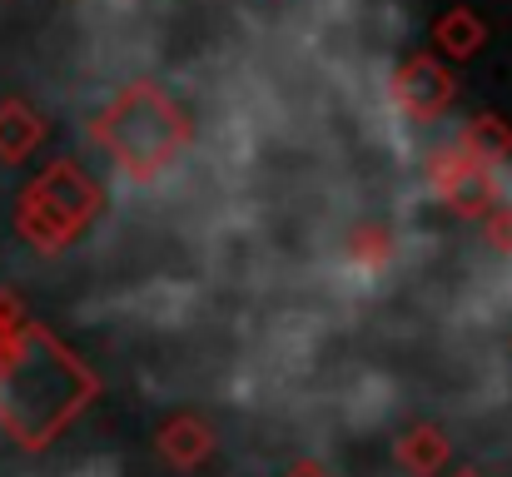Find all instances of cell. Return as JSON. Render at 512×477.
I'll list each match as a JSON object with an SVG mask.
<instances>
[{
    "instance_id": "cell-1",
    "label": "cell",
    "mask_w": 512,
    "mask_h": 477,
    "mask_svg": "<svg viewBox=\"0 0 512 477\" xmlns=\"http://www.w3.org/2000/svg\"><path fill=\"white\" fill-rule=\"evenodd\" d=\"M95 393L90 368L40 323H20L0 348V423L20 448H45Z\"/></svg>"
},
{
    "instance_id": "cell-2",
    "label": "cell",
    "mask_w": 512,
    "mask_h": 477,
    "mask_svg": "<svg viewBox=\"0 0 512 477\" xmlns=\"http://www.w3.org/2000/svg\"><path fill=\"white\" fill-rule=\"evenodd\" d=\"M179 115L170 100H160L155 90H135L125 95L110 115H105V145L125 169H160L179 145Z\"/></svg>"
},
{
    "instance_id": "cell-3",
    "label": "cell",
    "mask_w": 512,
    "mask_h": 477,
    "mask_svg": "<svg viewBox=\"0 0 512 477\" xmlns=\"http://www.w3.org/2000/svg\"><path fill=\"white\" fill-rule=\"evenodd\" d=\"M40 194H45V204H40V199H30V209H45V214H50L45 249H50L60 234L80 229V224L95 214V189H90V184H85V174H80V169H70V164L50 169V179L40 184Z\"/></svg>"
}]
</instances>
